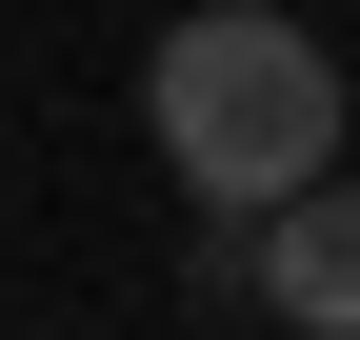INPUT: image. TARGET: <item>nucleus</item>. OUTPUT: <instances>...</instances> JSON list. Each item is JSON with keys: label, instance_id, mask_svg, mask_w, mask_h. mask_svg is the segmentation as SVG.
Masks as SVG:
<instances>
[{"label": "nucleus", "instance_id": "2", "mask_svg": "<svg viewBox=\"0 0 360 340\" xmlns=\"http://www.w3.org/2000/svg\"><path fill=\"white\" fill-rule=\"evenodd\" d=\"M240 301L281 340H360V181H300L281 221H240Z\"/></svg>", "mask_w": 360, "mask_h": 340}, {"label": "nucleus", "instance_id": "1", "mask_svg": "<svg viewBox=\"0 0 360 340\" xmlns=\"http://www.w3.org/2000/svg\"><path fill=\"white\" fill-rule=\"evenodd\" d=\"M141 140L220 200V221H281L300 181H340V60L281 20V0H200V20H160V60H141Z\"/></svg>", "mask_w": 360, "mask_h": 340}]
</instances>
